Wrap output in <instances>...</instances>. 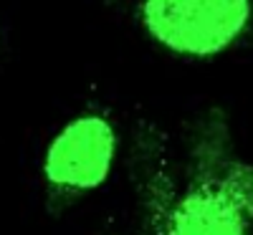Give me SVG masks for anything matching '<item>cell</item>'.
Here are the masks:
<instances>
[{"instance_id": "obj_3", "label": "cell", "mask_w": 253, "mask_h": 235, "mask_svg": "<svg viewBox=\"0 0 253 235\" xmlns=\"http://www.w3.org/2000/svg\"><path fill=\"white\" fill-rule=\"evenodd\" d=\"M117 129L104 114H79L53 134L43 152V182L58 197L86 195L109 180L117 159Z\"/></svg>"}, {"instance_id": "obj_4", "label": "cell", "mask_w": 253, "mask_h": 235, "mask_svg": "<svg viewBox=\"0 0 253 235\" xmlns=\"http://www.w3.org/2000/svg\"><path fill=\"white\" fill-rule=\"evenodd\" d=\"M218 177L228 197L243 212V218L253 228V162H243L233 155L230 142L220 152L218 159Z\"/></svg>"}, {"instance_id": "obj_2", "label": "cell", "mask_w": 253, "mask_h": 235, "mask_svg": "<svg viewBox=\"0 0 253 235\" xmlns=\"http://www.w3.org/2000/svg\"><path fill=\"white\" fill-rule=\"evenodd\" d=\"M137 20L162 51L208 61L253 38V0H139Z\"/></svg>"}, {"instance_id": "obj_1", "label": "cell", "mask_w": 253, "mask_h": 235, "mask_svg": "<svg viewBox=\"0 0 253 235\" xmlns=\"http://www.w3.org/2000/svg\"><path fill=\"white\" fill-rule=\"evenodd\" d=\"M230 142L223 112H210L195 132L187 177L177 187L165 162L147 164L144 210L150 235H251V225L218 177V159Z\"/></svg>"}]
</instances>
